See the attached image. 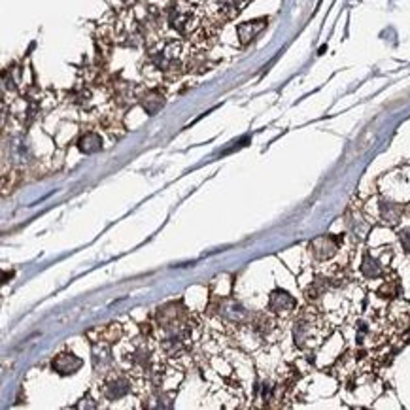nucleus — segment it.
Returning a JSON list of instances; mask_svg holds the SVG:
<instances>
[{
	"label": "nucleus",
	"mask_w": 410,
	"mask_h": 410,
	"mask_svg": "<svg viewBox=\"0 0 410 410\" xmlns=\"http://www.w3.org/2000/svg\"><path fill=\"white\" fill-rule=\"evenodd\" d=\"M79 148H82V152H85V153L96 152V150L101 148V138H99L96 135L84 136V138L79 140Z\"/></svg>",
	"instance_id": "nucleus-11"
},
{
	"label": "nucleus",
	"mask_w": 410,
	"mask_h": 410,
	"mask_svg": "<svg viewBox=\"0 0 410 410\" xmlns=\"http://www.w3.org/2000/svg\"><path fill=\"white\" fill-rule=\"evenodd\" d=\"M131 392V380L125 377L123 372H113L110 377L104 380L102 384V395L106 397L108 401L121 399L125 395Z\"/></svg>",
	"instance_id": "nucleus-5"
},
{
	"label": "nucleus",
	"mask_w": 410,
	"mask_h": 410,
	"mask_svg": "<svg viewBox=\"0 0 410 410\" xmlns=\"http://www.w3.org/2000/svg\"><path fill=\"white\" fill-rule=\"evenodd\" d=\"M250 0H206L208 13L218 23L223 25L229 19L240 16V11L248 6Z\"/></svg>",
	"instance_id": "nucleus-3"
},
{
	"label": "nucleus",
	"mask_w": 410,
	"mask_h": 410,
	"mask_svg": "<svg viewBox=\"0 0 410 410\" xmlns=\"http://www.w3.org/2000/svg\"><path fill=\"white\" fill-rule=\"evenodd\" d=\"M340 250V244H338V236L333 235H323L320 238H316V240L310 242V253H312V257L318 263H327V261H331L335 255Z\"/></svg>",
	"instance_id": "nucleus-4"
},
{
	"label": "nucleus",
	"mask_w": 410,
	"mask_h": 410,
	"mask_svg": "<svg viewBox=\"0 0 410 410\" xmlns=\"http://www.w3.org/2000/svg\"><path fill=\"white\" fill-rule=\"evenodd\" d=\"M267 27V19H255V21H248L238 25L236 33H238V38H240V44L246 45L250 44L255 36H257L263 28Z\"/></svg>",
	"instance_id": "nucleus-7"
},
{
	"label": "nucleus",
	"mask_w": 410,
	"mask_h": 410,
	"mask_svg": "<svg viewBox=\"0 0 410 410\" xmlns=\"http://www.w3.org/2000/svg\"><path fill=\"white\" fill-rule=\"evenodd\" d=\"M99 333H101V340L116 343V340L121 337V327H119V323H110V326L99 329Z\"/></svg>",
	"instance_id": "nucleus-10"
},
{
	"label": "nucleus",
	"mask_w": 410,
	"mask_h": 410,
	"mask_svg": "<svg viewBox=\"0 0 410 410\" xmlns=\"http://www.w3.org/2000/svg\"><path fill=\"white\" fill-rule=\"evenodd\" d=\"M401 244H403V248H405L406 252L410 253V229L409 231H403L401 233Z\"/></svg>",
	"instance_id": "nucleus-12"
},
{
	"label": "nucleus",
	"mask_w": 410,
	"mask_h": 410,
	"mask_svg": "<svg viewBox=\"0 0 410 410\" xmlns=\"http://www.w3.org/2000/svg\"><path fill=\"white\" fill-rule=\"evenodd\" d=\"M82 367V360L74 354H59L53 360V369L61 375H72Z\"/></svg>",
	"instance_id": "nucleus-9"
},
{
	"label": "nucleus",
	"mask_w": 410,
	"mask_h": 410,
	"mask_svg": "<svg viewBox=\"0 0 410 410\" xmlns=\"http://www.w3.org/2000/svg\"><path fill=\"white\" fill-rule=\"evenodd\" d=\"M331 327L323 320V316L314 309H304L293 323V338L299 348L304 352L320 348L323 340L329 337Z\"/></svg>",
	"instance_id": "nucleus-1"
},
{
	"label": "nucleus",
	"mask_w": 410,
	"mask_h": 410,
	"mask_svg": "<svg viewBox=\"0 0 410 410\" xmlns=\"http://www.w3.org/2000/svg\"><path fill=\"white\" fill-rule=\"evenodd\" d=\"M295 309H297V301L287 292L276 289V292L270 293L269 310L275 316H289Z\"/></svg>",
	"instance_id": "nucleus-6"
},
{
	"label": "nucleus",
	"mask_w": 410,
	"mask_h": 410,
	"mask_svg": "<svg viewBox=\"0 0 410 410\" xmlns=\"http://www.w3.org/2000/svg\"><path fill=\"white\" fill-rule=\"evenodd\" d=\"M361 275L369 278V280H375V278H380L384 276V265L378 257H375L371 252H365L363 255V261H361Z\"/></svg>",
	"instance_id": "nucleus-8"
},
{
	"label": "nucleus",
	"mask_w": 410,
	"mask_h": 410,
	"mask_svg": "<svg viewBox=\"0 0 410 410\" xmlns=\"http://www.w3.org/2000/svg\"><path fill=\"white\" fill-rule=\"evenodd\" d=\"M369 210H371L372 218H377V221L389 225V227L399 223L401 219H403V214H405L403 204H399L397 201H392L386 195L372 199L371 203H369Z\"/></svg>",
	"instance_id": "nucleus-2"
}]
</instances>
